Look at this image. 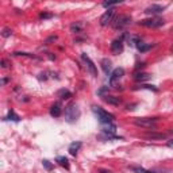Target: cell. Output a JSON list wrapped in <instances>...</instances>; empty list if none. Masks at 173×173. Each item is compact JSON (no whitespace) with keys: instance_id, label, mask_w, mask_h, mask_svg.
Here are the masks:
<instances>
[{"instance_id":"cell-30","label":"cell","mask_w":173,"mask_h":173,"mask_svg":"<svg viewBox=\"0 0 173 173\" xmlns=\"http://www.w3.org/2000/svg\"><path fill=\"white\" fill-rule=\"evenodd\" d=\"M139 88H145V89H150V91H154V92H157V88L154 85H147V84H145V85H141Z\"/></svg>"},{"instance_id":"cell-17","label":"cell","mask_w":173,"mask_h":173,"mask_svg":"<svg viewBox=\"0 0 173 173\" xmlns=\"http://www.w3.org/2000/svg\"><path fill=\"white\" fill-rule=\"evenodd\" d=\"M150 77H151V76L149 75V73H145V72L135 73V75H134V79H135L137 81H146V80H149Z\"/></svg>"},{"instance_id":"cell-28","label":"cell","mask_w":173,"mask_h":173,"mask_svg":"<svg viewBox=\"0 0 173 173\" xmlns=\"http://www.w3.org/2000/svg\"><path fill=\"white\" fill-rule=\"evenodd\" d=\"M105 92H108V87H103V88H100V89L97 91V95H100V96L105 97V96H107V95H105Z\"/></svg>"},{"instance_id":"cell-31","label":"cell","mask_w":173,"mask_h":173,"mask_svg":"<svg viewBox=\"0 0 173 173\" xmlns=\"http://www.w3.org/2000/svg\"><path fill=\"white\" fill-rule=\"evenodd\" d=\"M51 16H53L51 14H41L39 15L41 19H49V18H51Z\"/></svg>"},{"instance_id":"cell-26","label":"cell","mask_w":173,"mask_h":173,"mask_svg":"<svg viewBox=\"0 0 173 173\" xmlns=\"http://www.w3.org/2000/svg\"><path fill=\"white\" fill-rule=\"evenodd\" d=\"M116 4H119V2H104V3H103V7H104V8H108V10H110L111 7H114V6H116Z\"/></svg>"},{"instance_id":"cell-35","label":"cell","mask_w":173,"mask_h":173,"mask_svg":"<svg viewBox=\"0 0 173 173\" xmlns=\"http://www.w3.org/2000/svg\"><path fill=\"white\" fill-rule=\"evenodd\" d=\"M7 81H8V79H3V80H2V85H6Z\"/></svg>"},{"instance_id":"cell-23","label":"cell","mask_w":173,"mask_h":173,"mask_svg":"<svg viewBox=\"0 0 173 173\" xmlns=\"http://www.w3.org/2000/svg\"><path fill=\"white\" fill-rule=\"evenodd\" d=\"M81 30H83V24L81 23H75L70 26V31L72 33H81Z\"/></svg>"},{"instance_id":"cell-4","label":"cell","mask_w":173,"mask_h":173,"mask_svg":"<svg viewBox=\"0 0 173 173\" xmlns=\"http://www.w3.org/2000/svg\"><path fill=\"white\" fill-rule=\"evenodd\" d=\"M157 123L156 118H137L134 119V125L138 127H145V129H154Z\"/></svg>"},{"instance_id":"cell-16","label":"cell","mask_w":173,"mask_h":173,"mask_svg":"<svg viewBox=\"0 0 173 173\" xmlns=\"http://www.w3.org/2000/svg\"><path fill=\"white\" fill-rule=\"evenodd\" d=\"M104 99V101L107 104H111V105H119L121 104V99L119 97H116V96H105V97H103Z\"/></svg>"},{"instance_id":"cell-12","label":"cell","mask_w":173,"mask_h":173,"mask_svg":"<svg viewBox=\"0 0 173 173\" xmlns=\"http://www.w3.org/2000/svg\"><path fill=\"white\" fill-rule=\"evenodd\" d=\"M62 114V105L61 103H56L51 105L50 108V115L53 116V118H58V116H61Z\"/></svg>"},{"instance_id":"cell-3","label":"cell","mask_w":173,"mask_h":173,"mask_svg":"<svg viewBox=\"0 0 173 173\" xmlns=\"http://www.w3.org/2000/svg\"><path fill=\"white\" fill-rule=\"evenodd\" d=\"M131 23V16L129 15H119L118 18H115L114 22H112V27H114L115 30H122L127 27L129 24Z\"/></svg>"},{"instance_id":"cell-2","label":"cell","mask_w":173,"mask_h":173,"mask_svg":"<svg viewBox=\"0 0 173 173\" xmlns=\"http://www.w3.org/2000/svg\"><path fill=\"white\" fill-rule=\"evenodd\" d=\"M92 111H93V114L97 116V121L101 123V125H107V123H112V121L115 119V116L110 114V112H107V111H104L103 108H100V107H96V105H93L92 107Z\"/></svg>"},{"instance_id":"cell-24","label":"cell","mask_w":173,"mask_h":173,"mask_svg":"<svg viewBox=\"0 0 173 173\" xmlns=\"http://www.w3.org/2000/svg\"><path fill=\"white\" fill-rule=\"evenodd\" d=\"M14 56H22V57H30V58H35L34 54H30V53H22V51H15Z\"/></svg>"},{"instance_id":"cell-14","label":"cell","mask_w":173,"mask_h":173,"mask_svg":"<svg viewBox=\"0 0 173 173\" xmlns=\"http://www.w3.org/2000/svg\"><path fill=\"white\" fill-rule=\"evenodd\" d=\"M101 65V69H103V72L105 73V75H110L111 73V61L108 58H103L100 62Z\"/></svg>"},{"instance_id":"cell-18","label":"cell","mask_w":173,"mask_h":173,"mask_svg":"<svg viewBox=\"0 0 173 173\" xmlns=\"http://www.w3.org/2000/svg\"><path fill=\"white\" fill-rule=\"evenodd\" d=\"M57 95H58V97H60V99H62V100L72 97V92H70L69 89H60Z\"/></svg>"},{"instance_id":"cell-32","label":"cell","mask_w":173,"mask_h":173,"mask_svg":"<svg viewBox=\"0 0 173 173\" xmlns=\"http://www.w3.org/2000/svg\"><path fill=\"white\" fill-rule=\"evenodd\" d=\"M2 66H3V68H7V66H8V62H7L6 60H3V61H2Z\"/></svg>"},{"instance_id":"cell-7","label":"cell","mask_w":173,"mask_h":173,"mask_svg":"<svg viewBox=\"0 0 173 173\" xmlns=\"http://www.w3.org/2000/svg\"><path fill=\"white\" fill-rule=\"evenodd\" d=\"M125 76V69L123 68H116L112 70L111 76H110V84L112 87H115L116 84H118V81L122 79V77Z\"/></svg>"},{"instance_id":"cell-9","label":"cell","mask_w":173,"mask_h":173,"mask_svg":"<svg viewBox=\"0 0 173 173\" xmlns=\"http://www.w3.org/2000/svg\"><path fill=\"white\" fill-rule=\"evenodd\" d=\"M165 7L164 6H160V4H151L149 6L146 10H145V14H147V15H157V14H160L164 11Z\"/></svg>"},{"instance_id":"cell-6","label":"cell","mask_w":173,"mask_h":173,"mask_svg":"<svg viewBox=\"0 0 173 173\" xmlns=\"http://www.w3.org/2000/svg\"><path fill=\"white\" fill-rule=\"evenodd\" d=\"M114 18H115V10L114 8H110L108 11H105L103 15H101V18H100V24L103 27L108 26V24H111L112 22H114Z\"/></svg>"},{"instance_id":"cell-33","label":"cell","mask_w":173,"mask_h":173,"mask_svg":"<svg viewBox=\"0 0 173 173\" xmlns=\"http://www.w3.org/2000/svg\"><path fill=\"white\" fill-rule=\"evenodd\" d=\"M99 173H112L111 171H107V169H100L99 171Z\"/></svg>"},{"instance_id":"cell-34","label":"cell","mask_w":173,"mask_h":173,"mask_svg":"<svg viewBox=\"0 0 173 173\" xmlns=\"http://www.w3.org/2000/svg\"><path fill=\"white\" fill-rule=\"evenodd\" d=\"M168 146H169V147H173V139L168 141Z\"/></svg>"},{"instance_id":"cell-15","label":"cell","mask_w":173,"mask_h":173,"mask_svg":"<svg viewBox=\"0 0 173 173\" xmlns=\"http://www.w3.org/2000/svg\"><path fill=\"white\" fill-rule=\"evenodd\" d=\"M81 142H73V143H70V146H69V153H70V156H73V157H76L77 156V151L80 150V147H81Z\"/></svg>"},{"instance_id":"cell-11","label":"cell","mask_w":173,"mask_h":173,"mask_svg":"<svg viewBox=\"0 0 173 173\" xmlns=\"http://www.w3.org/2000/svg\"><path fill=\"white\" fill-rule=\"evenodd\" d=\"M101 131H103L105 135H114L116 133V126L114 123H107V125L101 126Z\"/></svg>"},{"instance_id":"cell-22","label":"cell","mask_w":173,"mask_h":173,"mask_svg":"<svg viewBox=\"0 0 173 173\" xmlns=\"http://www.w3.org/2000/svg\"><path fill=\"white\" fill-rule=\"evenodd\" d=\"M151 47H153V45H146V43H142V42H139L138 46H137V49H138L141 53H145V51L150 50Z\"/></svg>"},{"instance_id":"cell-10","label":"cell","mask_w":173,"mask_h":173,"mask_svg":"<svg viewBox=\"0 0 173 173\" xmlns=\"http://www.w3.org/2000/svg\"><path fill=\"white\" fill-rule=\"evenodd\" d=\"M111 51L114 53V54H121V53L123 51V41L122 39L112 41V43H111Z\"/></svg>"},{"instance_id":"cell-21","label":"cell","mask_w":173,"mask_h":173,"mask_svg":"<svg viewBox=\"0 0 173 173\" xmlns=\"http://www.w3.org/2000/svg\"><path fill=\"white\" fill-rule=\"evenodd\" d=\"M7 121H14V122H19L20 121V116L19 115H16L15 112H14V110L11 111H8V115H7Z\"/></svg>"},{"instance_id":"cell-36","label":"cell","mask_w":173,"mask_h":173,"mask_svg":"<svg viewBox=\"0 0 173 173\" xmlns=\"http://www.w3.org/2000/svg\"><path fill=\"white\" fill-rule=\"evenodd\" d=\"M172 50H173V46H172Z\"/></svg>"},{"instance_id":"cell-20","label":"cell","mask_w":173,"mask_h":173,"mask_svg":"<svg viewBox=\"0 0 173 173\" xmlns=\"http://www.w3.org/2000/svg\"><path fill=\"white\" fill-rule=\"evenodd\" d=\"M146 138L149 139H165V134H157V133H147L146 134Z\"/></svg>"},{"instance_id":"cell-29","label":"cell","mask_w":173,"mask_h":173,"mask_svg":"<svg viewBox=\"0 0 173 173\" xmlns=\"http://www.w3.org/2000/svg\"><path fill=\"white\" fill-rule=\"evenodd\" d=\"M42 165L46 168V171H51V169H53V165L50 164V161H47V160H43V161H42Z\"/></svg>"},{"instance_id":"cell-19","label":"cell","mask_w":173,"mask_h":173,"mask_svg":"<svg viewBox=\"0 0 173 173\" xmlns=\"http://www.w3.org/2000/svg\"><path fill=\"white\" fill-rule=\"evenodd\" d=\"M56 161L58 162L61 167H64L65 169H69V161H68V158L66 157H62V156H60V157H57L56 158Z\"/></svg>"},{"instance_id":"cell-27","label":"cell","mask_w":173,"mask_h":173,"mask_svg":"<svg viewBox=\"0 0 173 173\" xmlns=\"http://www.w3.org/2000/svg\"><path fill=\"white\" fill-rule=\"evenodd\" d=\"M135 173H154V172H150V171H146V169H143V168H137V167H133L131 168Z\"/></svg>"},{"instance_id":"cell-5","label":"cell","mask_w":173,"mask_h":173,"mask_svg":"<svg viewBox=\"0 0 173 173\" xmlns=\"http://www.w3.org/2000/svg\"><path fill=\"white\" fill-rule=\"evenodd\" d=\"M165 20L162 18H150V19H143L141 20L139 24H142L145 27H150V29H157V27L164 26Z\"/></svg>"},{"instance_id":"cell-25","label":"cell","mask_w":173,"mask_h":173,"mask_svg":"<svg viewBox=\"0 0 173 173\" xmlns=\"http://www.w3.org/2000/svg\"><path fill=\"white\" fill-rule=\"evenodd\" d=\"M2 35L4 38H8V37H11L12 35V30L11 29H8V27H6V29H3V33H2Z\"/></svg>"},{"instance_id":"cell-8","label":"cell","mask_w":173,"mask_h":173,"mask_svg":"<svg viewBox=\"0 0 173 173\" xmlns=\"http://www.w3.org/2000/svg\"><path fill=\"white\" fill-rule=\"evenodd\" d=\"M81 58H83V61L85 62V65H87V68H88V70H89L91 75H92L93 77H96L97 76V69H96V65L93 64L92 60L88 57L87 53H83V54H81Z\"/></svg>"},{"instance_id":"cell-1","label":"cell","mask_w":173,"mask_h":173,"mask_svg":"<svg viewBox=\"0 0 173 173\" xmlns=\"http://www.w3.org/2000/svg\"><path fill=\"white\" fill-rule=\"evenodd\" d=\"M80 115H81V111L76 103H70L69 105L65 107V121L68 123L76 122L80 118Z\"/></svg>"},{"instance_id":"cell-13","label":"cell","mask_w":173,"mask_h":173,"mask_svg":"<svg viewBox=\"0 0 173 173\" xmlns=\"http://www.w3.org/2000/svg\"><path fill=\"white\" fill-rule=\"evenodd\" d=\"M127 43L130 45V46H138V43L141 42V38L138 37V35H133V34H130V35H127Z\"/></svg>"}]
</instances>
